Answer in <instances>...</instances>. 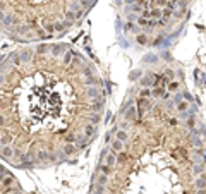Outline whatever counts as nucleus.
<instances>
[]
</instances>
